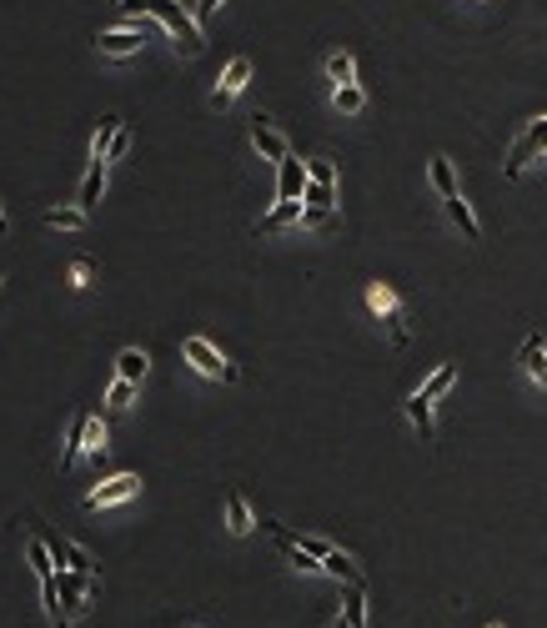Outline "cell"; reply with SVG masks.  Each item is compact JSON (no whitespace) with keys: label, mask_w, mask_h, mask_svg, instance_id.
<instances>
[{"label":"cell","mask_w":547,"mask_h":628,"mask_svg":"<svg viewBox=\"0 0 547 628\" xmlns=\"http://www.w3.org/2000/svg\"><path fill=\"white\" fill-rule=\"evenodd\" d=\"M121 11L126 15H156V21L166 25V31L176 35V51H186V55H201V45H206V35H201V25H196V15H186L176 0H121Z\"/></svg>","instance_id":"6da1fadb"},{"label":"cell","mask_w":547,"mask_h":628,"mask_svg":"<svg viewBox=\"0 0 547 628\" xmlns=\"http://www.w3.org/2000/svg\"><path fill=\"white\" fill-rule=\"evenodd\" d=\"M181 358L191 362V368L201 372V378H211V382H237V378H241L237 362H226L221 352H216V347L206 342V337H186V342H181Z\"/></svg>","instance_id":"7a4b0ae2"},{"label":"cell","mask_w":547,"mask_h":628,"mask_svg":"<svg viewBox=\"0 0 547 628\" xmlns=\"http://www.w3.org/2000/svg\"><path fill=\"white\" fill-rule=\"evenodd\" d=\"M366 307L386 322L392 342H397V347L407 342V312H402V297L392 292V287H386V282H366Z\"/></svg>","instance_id":"3957f363"},{"label":"cell","mask_w":547,"mask_h":628,"mask_svg":"<svg viewBox=\"0 0 547 628\" xmlns=\"http://www.w3.org/2000/svg\"><path fill=\"white\" fill-rule=\"evenodd\" d=\"M96 588V574H71V568H55V594H61V613L65 623L86 613V594Z\"/></svg>","instance_id":"277c9868"},{"label":"cell","mask_w":547,"mask_h":628,"mask_svg":"<svg viewBox=\"0 0 547 628\" xmlns=\"http://www.w3.org/2000/svg\"><path fill=\"white\" fill-rule=\"evenodd\" d=\"M542 152H547V116H542V121H527V126H523V136L513 142V152H507V166H503V172L517 182V176L527 172V162H532V156H542Z\"/></svg>","instance_id":"5b68a950"},{"label":"cell","mask_w":547,"mask_h":628,"mask_svg":"<svg viewBox=\"0 0 547 628\" xmlns=\"http://www.w3.org/2000/svg\"><path fill=\"white\" fill-rule=\"evenodd\" d=\"M141 493V477L136 473H116V477H106L101 487H91L86 493V508L96 513V508H116V503H131Z\"/></svg>","instance_id":"8992f818"},{"label":"cell","mask_w":547,"mask_h":628,"mask_svg":"<svg viewBox=\"0 0 547 628\" xmlns=\"http://www.w3.org/2000/svg\"><path fill=\"white\" fill-rule=\"evenodd\" d=\"M251 146H257V152L267 156L271 166H281V162L291 156V142L277 131V121H271V116H261V111L251 116Z\"/></svg>","instance_id":"52a82bcc"},{"label":"cell","mask_w":547,"mask_h":628,"mask_svg":"<svg viewBox=\"0 0 547 628\" xmlns=\"http://www.w3.org/2000/svg\"><path fill=\"white\" fill-rule=\"evenodd\" d=\"M247 86H251V55H231V61H226V71H221V81H216V91H211V106L237 101Z\"/></svg>","instance_id":"ba28073f"},{"label":"cell","mask_w":547,"mask_h":628,"mask_svg":"<svg viewBox=\"0 0 547 628\" xmlns=\"http://www.w3.org/2000/svg\"><path fill=\"white\" fill-rule=\"evenodd\" d=\"M141 41H146V31L141 25H121V31H101V55H111V61H126V55L141 51Z\"/></svg>","instance_id":"9c48e42d"},{"label":"cell","mask_w":547,"mask_h":628,"mask_svg":"<svg viewBox=\"0 0 547 628\" xmlns=\"http://www.w3.org/2000/svg\"><path fill=\"white\" fill-rule=\"evenodd\" d=\"M307 162H297V156H287V162L277 166V201H301V191H307Z\"/></svg>","instance_id":"30bf717a"},{"label":"cell","mask_w":547,"mask_h":628,"mask_svg":"<svg viewBox=\"0 0 547 628\" xmlns=\"http://www.w3.org/2000/svg\"><path fill=\"white\" fill-rule=\"evenodd\" d=\"M517 362H523V372L537 382V388H547V342H542V332H527L523 337V352H517Z\"/></svg>","instance_id":"8fae6325"},{"label":"cell","mask_w":547,"mask_h":628,"mask_svg":"<svg viewBox=\"0 0 547 628\" xmlns=\"http://www.w3.org/2000/svg\"><path fill=\"white\" fill-rule=\"evenodd\" d=\"M45 543H51L55 564H65V568H71V574H96V564H91V553L81 548V543L61 538V533H45Z\"/></svg>","instance_id":"7c38bea8"},{"label":"cell","mask_w":547,"mask_h":628,"mask_svg":"<svg viewBox=\"0 0 547 628\" xmlns=\"http://www.w3.org/2000/svg\"><path fill=\"white\" fill-rule=\"evenodd\" d=\"M86 417H91V412H75V417H71V433H65V453H61V467H65V473H71V467L81 463V457H86Z\"/></svg>","instance_id":"4fadbf2b"},{"label":"cell","mask_w":547,"mask_h":628,"mask_svg":"<svg viewBox=\"0 0 547 628\" xmlns=\"http://www.w3.org/2000/svg\"><path fill=\"white\" fill-rule=\"evenodd\" d=\"M101 191H106V162H91L86 182H81V191H75V206H81V211H96Z\"/></svg>","instance_id":"5bb4252c"},{"label":"cell","mask_w":547,"mask_h":628,"mask_svg":"<svg viewBox=\"0 0 547 628\" xmlns=\"http://www.w3.org/2000/svg\"><path fill=\"white\" fill-rule=\"evenodd\" d=\"M407 417H412V427L422 433V443H432V433H437V427H432V397L422 388L407 397Z\"/></svg>","instance_id":"9a60e30c"},{"label":"cell","mask_w":547,"mask_h":628,"mask_svg":"<svg viewBox=\"0 0 547 628\" xmlns=\"http://www.w3.org/2000/svg\"><path fill=\"white\" fill-rule=\"evenodd\" d=\"M226 528L237 533V538H247V533L257 528V518H251V508H247L241 493H226Z\"/></svg>","instance_id":"2e32d148"},{"label":"cell","mask_w":547,"mask_h":628,"mask_svg":"<svg viewBox=\"0 0 547 628\" xmlns=\"http://www.w3.org/2000/svg\"><path fill=\"white\" fill-rule=\"evenodd\" d=\"M25 564L35 568V574H55V553H51V543H45V533H31L25 538Z\"/></svg>","instance_id":"e0dca14e"},{"label":"cell","mask_w":547,"mask_h":628,"mask_svg":"<svg viewBox=\"0 0 547 628\" xmlns=\"http://www.w3.org/2000/svg\"><path fill=\"white\" fill-rule=\"evenodd\" d=\"M41 221H45V227H55V231H81L91 221V211H81V206H51Z\"/></svg>","instance_id":"ac0fdd59"},{"label":"cell","mask_w":547,"mask_h":628,"mask_svg":"<svg viewBox=\"0 0 547 628\" xmlns=\"http://www.w3.org/2000/svg\"><path fill=\"white\" fill-rule=\"evenodd\" d=\"M322 574H332L337 584H362V568H357V564H352V558H347L342 548H332V553H327V558H322Z\"/></svg>","instance_id":"d6986e66"},{"label":"cell","mask_w":547,"mask_h":628,"mask_svg":"<svg viewBox=\"0 0 547 628\" xmlns=\"http://www.w3.org/2000/svg\"><path fill=\"white\" fill-rule=\"evenodd\" d=\"M342 618L352 628H366V588L362 584H347V594H342Z\"/></svg>","instance_id":"ffe728a7"},{"label":"cell","mask_w":547,"mask_h":628,"mask_svg":"<svg viewBox=\"0 0 547 628\" xmlns=\"http://www.w3.org/2000/svg\"><path fill=\"white\" fill-rule=\"evenodd\" d=\"M146 368H151V358L141 352V347H126V352L116 358V378L136 382V388H141V378H146Z\"/></svg>","instance_id":"44dd1931"},{"label":"cell","mask_w":547,"mask_h":628,"mask_svg":"<svg viewBox=\"0 0 547 628\" xmlns=\"http://www.w3.org/2000/svg\"><path fill=\"white\" fill-rule=\"evenodd\" d=\"M291 221H301V201H277L267 217L257 221V231H281V227H291Z\"/></svg>","instance_id":"7402d4cb"},{"label":"cell","mask_w":547,"mask_h":628,"mask_svg":"<svg viewBox=\"0 0 547 628\" xmlns=\"http://www.w3.org/2000/svg\"><path fill=\"white\" fill-rule=\"evenodd\" d=\"M427 176H432V186H437V196H442V201H447V196H457V172H452V162H447V156H432Z\"/></svg>","instance_id":"603a6c76"},{"label":"cell","mask_w":547,"mask_h":628,"mask_svg":"<svg viewBox=\"0 0 547 628\" xmlns=\"http://www.w3.org/2000/svg\"><path fill=\"white\" fill-rule=\"evenodd\" d=\"M116 131H121V116H101L96 136H91V162H106L111 142H116Z\"/></svg>","instance_id":"cb8c5ba5"},{"label":"cell","mask_w":547,"mask_h":628,"mask_svg":"<svg viewBox=\"0 0 547 628\" xmlns=\"http://www.w3.org/2000/svg\"><path fill=\"white\" fill-rule=\"evenodd\" d=\"M111 453V427L101 423V417H86V457H106Z\"/></svg>","instance_id":"d4e9b609"},{"label":"cell","mask_w":547,"mask_h":628,"mask_svg":"<svg viewBox=\"0 0 547 628\" xmlns=\"http://www.w3.org/2000/svg\"><path fill=\"white\" fill-rule=\"evenodd\" d=\"M452 388H457V368H452V362H442V368H432V378L422 382V392H427L432 402H437V397H447Z\"/></svg>","instance_id":"484cf974"},{"label":"cell","mask_w":547,"mask_h":628,"mask_svg":"<svg viewBox=\"0 0 547 628\" xmlns=\"http://www.w3.org/2000/svg\"><path fill=\"white\" fill-rule=\"evenodd\" d=\"M327 76H332L337 86H352V81H357V61H352V51H332V55H327Z\"/></svg>","instance_id":"4316f807"},{"label":"cell","mask_w":547,"mask_h":628,"mask_svg":"<svg viewBox=\"0 0 547 628\" xmlns=\"http://www.w3.org/2000/svg\"><path fill=\"white\" fill-rule=\"evenodd\" d=\"M41 603H45V618H51L55 628H65V613H61V594H55V574L41 578Z\"/></svg>","instance_id":"83f0119b"},{"label":"cell","mask_w":547,"mask_h":628,"mask_svg":"<svg viewBox=\"0 0 547 628\" xmlns=\"http://www.w3.org/2000/svg\"><path fill=\"white\" fill-rule=\"evenodd\" d=\"M332 101H337V111H342V116H357V111L366 106V91L352 81V86H337V96H332Z\"/></svg>","instance_id":"f1b7e54d"},{"label":"cell","mask_w":547,"mask_h":628,"mask_svg":"<svg viewBox=\"0 0 547 628\" xmlns=\"http://www.w3.org/2000/svg\"><path fill=\"white\" fill-rule=\"evenodd\" d=\"M131 397H136V382L111 378V388H106V407H131Z\"/></svg>","instance_id":"f546056e"},{"label":"cell","mask_w":547,"mask_h":628,"mask_svg":"<svg viewBox=\"0 0 547 628\" xmlns=\"http://www.w3.org/2000/svg\"><path fill=\"white\" fill-rule=\"evenodd\" d=\"M301 201H307V206H327V211H332V206H337V186H317V182H307Z\"/></svg>","instance_id":"4dcf8cb0"},{"label":"cell","mask_w":547,"mask_h":628,"mask_svg":"<svg viewBox=\"0 0 547 628\" xmlns=\"http://www.w3.org/2000/svg\"><path fill=\"white\" fill-rule=\"evenodd\" d=\"M307 176H311L317 186H337V166L322 162V156H317V162H307Z\"/></svg>","instance_id":"1f68e13d"},{"label":"cell","mask_w":547,"mask_h":628,"mask_svg":"<svg viewBox=\"0 0 547 628\" xmlns=\"http://www.w3.org/2000/svg\"><path fill=\"white\" fill-rule=\"evenodd\" d=\"M91 271H96V267L81 257V261H71V271H65V277H71V287H91Z\"/></svg>","instance_id":"d6a6232c"},{"label":"cell","mask_w":547,"mask_h":628,"mask_svg":"<svg viewBox=\"0 0 547 628\" xmlns=\"http://www.w3.org/2000/svg\"><path fill=\"white\" fill-rule=\"evenodd\" d=\"M327 221H332L327 206H301V227H327Z\"/></svg>","instance_id":"836d02e7"},{"label":"cell","mask_w":547,"mask_h":628,"mask_svg":"<svg viewBox=\"0 0 547 628\" xmlns=\"http://www.w3.org/2000/svg\"><path fill=\"white\" fill-rule=\"evenodd\" d=\"M126 152H131V131L121 126V131H116V142H111V152H106V162H121Z\"/></svg>","instance_id":"e575fe53"},{"label":"cell","mask_w":547,"mask_h":628,"mask_svg":"<svg viewBox=\"0 0 547 628\" xmlns=\"http://www.w3.org/2000/svg\"><path fill=\"white\" fill-rule=\"evenodd\" d=\"M221 5H226V0H196V11H191V15H196V25H206L216 11H221Z\"/></svg>","instance_id":"d590c367"},{"label":"cell","mask_w":547,"mask_h":628,"mask_svg":"<svg viewBox=\"0 0 547 628\" xmlns=\"http://www.w3.org/2000/svg\"><path fill=\"white\" fill-rule=\"evenodd\" d=\"M332 628H352V623H347V618H337V623H332Z\"/></svg>","instance_id":"8d00e7d4"},{"label":"cell","mask_w":547,"mask_h":628,"mask_svg":"<svg viewBox=\"0 0 547 628\" xmlns=\"http://www.w3.org/2000/svg\"><path fill=\"white\" fill-rule=\"evenodd\" d=\"M5 227H11V221H5V211H0V231H5Z\"/></svg>","instance_id":"74e56055"},{"label":"cell","mask_w":547,"mask_h":628,"mask_svg":"<svg viewBox=\"0 0 547 628\" xmlns=\"http://www.w3.org/2000/svg\"><path fill=\"white\" fill-rule=\"evenodd\" d=\"M0 282H5V271H0Z\"/></svg>","instance_id":"f35d334b"},{"label":"cell","mask_w":547,"mask_h":628,"mask_svg":"<svg viewBox=\"0 0 547 628\" xmlns=\"http://www.w3.org/2000/svg\"><path fill=\"white\" fill-rule=\"evenodd\" d=\"M493 628H503V623H493Z\"/></svg>","instance_id":"ab89813d"}]
</instances>
